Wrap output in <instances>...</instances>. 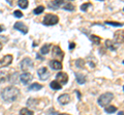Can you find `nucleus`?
Returning a JSON list of instances; mask_svg holds the SVG:
<instances>
[{"label": "nucleus", "mask_w": 124, "mask_h": 115, "mask_svg": "<svg viewBox=\"0 0 124 115\" xmlns=\"http://www.w3.org/2000/svg\"><path fill=\"white\" fill-rule=\"evenodd\" d=\"M20 95V90L16 86H6L1 93V97L5 102H14Z\"/></svg>", "instance_id": "nucleus-1"}, {"label": "nucleus", "mask_w": 124, "mask_h": 115, "mask_svg": "<svg viewBox=\"0 0 124 115\" xmlns=\"http://www.w3.org/2000/svg\"><path fill=\"white\" fill-rule=\"evenodd\" d=\"M113 99H114V95L112 94V93H104V94H102V95L98 98L97 102H98L99 106H101V107H107V106H108V104H110L111 101H112Z\"/></svg>", "instance_id": "nucleus-2"}, {"label": "nucleus", "mask_w": 124, "mask_h": 115, "mask_svg": "<svg viewBox=\"0 0 124 115\" xmlns=\"http://www.w3.org/2000/svg\"><path fill=\"white\" fill-rule=\"evenodd\" d=\"M58 22H59V18L57 16L53 13H46L44 18V20H42V24L45 26H53V25H56Z\"/></svg>", "instance_id": "nucleus-3"}, {"label": "nucleus", "mask_w": 124, "mask_h": 115, "mask_svg": "<svg viewBox=\"0 0 124 115\" xmlns=\"http://www.w3.org/2000/svg\"><path fill=\"white\" fill-rule=\"evenodd\" d=\"M20 67H21V69L24 72L29 71V69H32L33 68V62H32V60H31L30 58H25V59L20 63Z\"/></svg>", "instance_id": "nucleus-4"}, {"label": "nucleus", "mask_w": 124, "mask_h": 115, "mask_svg": "<svg viewBox=\"0 0 124 115\" xmlns=\"http://www.w3.org/2000/svg\"><path fill=\"white\" fill-rule=\"evenodd\" d=\"M52 56L54 59H58V61H59V60L63 59L64 52L62 51V49L58 46V45H55V46H53V48H52Z\"/></svg>", "instance_id": "nucleus-5"}, {"label": "nucleus", "mask_w": 124, "mask_h": 115, "mask_svg": "<svg viewBox=\"0 0 124 115\" xmlns=\"http://www.w3.org/2000/svg\"><path fill=\"white\" fill-rule=\"evenodd\" d=\"M56 81L58 83H60L61 85L62 84H66L68 81V75L65 72H59L56 75Z\"/></svg>", "instance_id": "nucleus-6"}, {"label": "nucleus", "mask_w": 124, "mask_h": 115, "mask_svg": "<svg viewBox=\"0 0 124 115\" xmlns=\"http://www.w3.org/2000/svg\"><path fill=\"white\" fill-rule=\"evenodd\" d=\"M37 74H38V77H39L40 80H46L50 77V72L46 67H41L38 69Z\"/></svg>", "instance_id": "nucleus-7"}, {"label": "nucleus", "mask_w": 124, "mask_h": 115, "mask_svg": "<svg viewBox=\"0 0 124 115\" xmlns=\"http://www.w3.org/2000/svg\"><path fill=\"white\" fill-rule=\"evenodd\" d=\"M13 56L11 55H6L2 58V59H0V68L2 67H7L9 66V65L13 63Z\"/></svg>", "instance_id": "nucleus-8"}, {"label": "nucleus", "mask_w": 124, "mask_h": 115, "mask_svg": "<svg viewBox=\"0 0 124 115\" xmlns=\"http://www.w3.org/2000/svg\"><path fill=\"white\" fill-rule=\"evenodd\" d=\"M114 41H115V43H117V44L124 43V30H119V31L115 32Z\"/></svg>", "instance_id": "nucleus-9"}, {"label": "nucleus", "mask_w": 124, "mask_h": 115, "mask_svg": "<svg viewBox=\"0 0 124 115\" xmlns=\"http://www.w3.org/2000/svg\"><path fill=\"white\" fill-rule=\"evenodd\" d=\"M14 28L16 30H18V31H20L22 34H27L28 33V27H27L24 23H22V22H17V23H15V25H14Z\"/></svg>", "instance_id": "nucleus-10"}, {"label": "nucleus", "mask_w": 124, "mask_h": 115, "mask_svg": "<svg viewBox=\"0 0 124 115\" xmlns=\"http://www.w3.org/2000/svg\"><path fill=\"white\" fill-rule=\"evenodd\" d=\"M33 79V76L31 73H29V72H24V73H22L20 75V80H21V82L23 84H28L31 80Z\"/></svg>", "instance_id": "nucleus-11"}, {"label": "nucleus", "mask_w": 124, "mask_h": 115, "mask_svg": "<svg viewBox=\"0 0 124 115\" xmlns=\"http://www.w3.org/2000/svg\"><path fill=\"white\" fill-rule=\"evenodd\" d=\"M63 1L62 0H55V1H49L48 2V6L51 9H58L60 6L63 5Z\"/></svg>", "instance_id": "nucleus-12"}, {"label": "nucleus", "mask_w": 124, "mask_h": 115, "mask_svg": "<svg viewBox=\"0 0 124 115\" xmlns=\"http://www.w3.org/2000/svg\"><path fill=\"white\" fill-rule=\"evenodd\" d=\"M58 102L60 103L61 105H67L69 102H70V96L68 94H63L61 95L59 98H58Z\"/></svg>", "instance_id": "nucleus-13"}, {"label": "nucleus", "mask_w": 124, "mask_h": 115, "mask_svg": "<svg viewBox=\"0 0 124 115\" xmlns=\"http://www.w3.org/2000/svg\"><path fill=\"white\" fill-rule=\"evenodd\" d=\"M50 67H51L53 70H61L62 69V63L60 62V61H58V60H52V61H50Z\"/></svg>", "instance_id": "nucleus-14"}, {"label": "nucleus", "mask_w": 124, "mask_h": 115, "mask_svg": "<svg viewBox=\"0 0 124 115\" xmlns=\"http://www.w3.org/2000/svg\"><path fill=\"white\" fill-rule=\"evenodd\" d=\"M106 46H107L108 49H110V51H115L116 49H117L118 44L115 43V42H113V41H111L110 39H107V40H106Z\"/></svg>", "instance_id": "nucleus-15"}, {"label": "nucleus", "mask_w": 124, "mask_h": 115, "mask_svg": "<svg viewBox=\"0 0 124 115\" xmlns=\"http://www.w3.org/2000/svg\"><path fill=\"white\" fill-rule=\"evenodd\" d=\"M76 79L79 84H84L86 82V76L81 73H76Z\"/></svg>", "instance_id": "nucleus-16"}, {"label": "nucleus", "mask_w": 124, "mask_h": 115, "mask_svg": "<svg viewBox=\"0 0 124 115\" xmlns=\"http://www.w3.org/2000/svg\"><path fill=\"white\" fill-rule=\"evenodd\" d=\"M42 89V85H40V84H38V83H32L31 85H29L28 87V90L30 91H32V90H39Z\"/></svg>", "instance_id": "nucleus-17"}, {"label": "nucleus", "mask_w": 124, "mask_h": 115, "mask_svg": "<svg viewBox=\"0 0 124 115\" xmlns=\"http://www.w3.org/2000/svg\"><path fill=\"white\" fill-rule=\"evenodd\" d=\"M50 48H51V44H49V43L42 45V47L40 48V53L41 55H46V53H49Z\"/></svg>", "instance_id": "nucleus-18"}, {"label": "nucleus", "mask_w": 124, "mask_h": 115, "mask_svg": "<svg viewBox=\"0 0 124 115\" xmlns=\"http://www.w3.org/2000/svg\"><path fill=\"white\" fill-rule=\"evenodd\" d=\"M50 87H51L52 89L58 90V89H62V85H61L60 83H58L56 80H55V81H52L51 83H50Z\"/></svg>", "instance_id": "nucleus-19"}, {"label": "nucleus", "mask_w": 124, "mask_h": 115, "mask_svg": "<svg viewBox=\"0 0 124 115\" xmlns=\"http://www.w3.org/2000/svg\"><path fill=\"white\" fill-rule=\"evenodd\" d=\"M63 9L65 10H68V11H73L75 10V5L70 2H66L63 4Z\"/></svg>", "instance_id": "nucleus-20"}, {"label": "nucleus", "mask_w": 124, "mask_h": 115, "mask_svg": "<svg viewBox=\"0 0 124 115\" xmlns=\"http://www.w3.org/2000/svg\"><path fill=\"white\" fill-rule=\"evenodd\" d=\"M20 115H34V113L28 108H22L20 111Z\"/></svg>", "instance_id": "nucleus-21"}, {"label": "nucleus", "mask_w": 124, "mask_h": 115, "mask_svg": "<svg viewBox=\"0 0 124 115\" xmlns=\"http://www.w3.org/2000/svg\"><path fill=\"white\" fill-rule=\"evenodd\" d=\"M89 38H90V40H91L94 44H96V45H98V44L100 43V41H101V39H100L98 36H95V35H91Z\"/></svg>", "instance_id": "nucleus-22"}, {"label": "nucleus", "mask_w": 124, "mask_h": 115, "mask_svg": "<svg viewBox=\"0 0 124 115\" xmlns=\"http://www.w3.org/2000/svg\"><path fill=\"white\" fill-rule=\"evenodd\" d=\"M104 111H106L107 113H115L116 111H117V108H116L115 106H107L106 108H104Z\"/></svg>", "instance_id": "nucleus-23"}, {"label": "nucleus", "mask_w": 124, "mask_h": 115, "mask_svg": "<svg viewBox=\"0 0 124 115\" xmlns=\"http://www.w3.org/2000/svg\"><path fill=\"white\" fill-rule=\"evenodd\" d=\"M18 5L20 6L21 8L25 9V8H27V6H28V1H27V0H20V1L18 2Z\"/></svg>", "instance_id": "nucleus-24"}, {"label": "nucleus", "mask_w": 124, "mask_h": 115, "mask_svg": "<svg viewBox=\"0 0 124 115\" xmlns=\"http://www.w3.org/2000/svg\"><path fill=\"white\" fill-rule=\"evenodd\" d=\"M44 10H45V6L39 5L33 10V13H34V14H40L41 13H44Z\"/></svg>", "instance_id": "nucleus-25"}, {"label": "nucleus", "mask_w": 124, "mask_h": 115, "mask_svg": "<svg viewBox=\"0 0 124 115\" xmlns=\"http://www.w3.org/2000/svg\"><path fill=\"white\" fill-rule=\"evenodd\" d=\"M84 64H85V62L82 59H79V60L76 61V66L78 68H84Z\"/></svg>", "instance_id": "nucleus-26"}, {"label": "nucleus", "mask_w": 124, "mask_h": 115, "mask_svg": "<svg viewBox=\"0 0 124 115\" xmlns=\"http://www.w3.org/2000/svg\"><path fill=\"white\" fill-rule=\"evenodd\" d=\"M17 77H18V73H14L9 76V81L11 83H16L17 82Z\"/></svg>", "instance_id": "nucleus-27"}, {"label": "nucleus", "mask_w": 124, "mask_h": 115, "mask_svg": "<svg viewBox=\"0 0 124 115\" xmlns=\"http://www.w3.org/2000/svg\"><path fill=\"white\" fill-rule=\"evenodd\" d=\"M106 24H107V25L114 26V27H121V26H123L121 23H118V22H108V21H107V22H106Z\"/></svg>", "instance_id": "nucleus-28"}, {"label": "nucleus", "mask_w": 124, "mask_h": 115, "mask_svg": "<svg viewBox=\"0 0 124 115\" xmlns=\"http://www.w3.org/2000/svg\"><path fill=\"white\" fill-rule=\"evenodd\" d=\"M89 6H91V3H83L82 5H81V10L82 11H87V9H88V7Z\"/></svg>", "instance_id": "nucleus-29"}, {"label": "nucleus", "mask_w": 124, "mask_h": 115, "mask_svg": "<svg viewBox=\"0 0 124 115\" xmlns=\"http://www.w3.org/2000/svg\"><path fill=\"white\" fill-rule=\"evenodd\" d=\"M14 16L16 18H22L23 17V13H22V11H20V10H15L14 11Z\"/></svg>", "instance_id": "nucleus-30"}, {"label": "nucleus", "mask_w": 124, "mask_h": 115, "mask_svg": "<svg viewBox=\"0 0 124 115\" xmlns=\"http://www.w3.org/2000/svg\"><path fill=\"white\" fill-rule=\"evenodd\" d=\"M75 47H76V43H75V42H70V43H69V45H68V48L70 49V51H72V49L75 48Z\"/></svg>", "instance_id": "nucleus-31"}, {"label": "nucleus", "mask_w": 124, "mask_h": 115, "mask_svg": "<svg viewBox=\"0 0 124 115\" xmlns=\"http://www.w3.org/2000/svg\"><path fill=\"white\" fill-rule=\"evenodd\" d=\"M75 91H76V94L78 95V98H79V100H80L81 99V93H80L79 90H75Z\"/></svg>", "instance_id": "nucleus-32"}, {"label": "nucleus", "mask_w": 124, "mask_h": 115, "mask_svg": "<svg viewBox=\"0 0 124 115\" xmlns=\"http://www.w3.org/2000/svg\"><path fill=\"white\" fill-rule=\"evenodd\" d=\"M4 30H5L4 27H3V26H0V33L3 32V31H4Z\"/></svg>", "instance_id": "nucleus-33"}, {"label": "nucleus", "mask_w": 124, "mask_h": 115, "mask_svg": "<svg viewBox=\"0 0 124 115\" xmlns=\"http://www.w3.org/2000/svg\"><path fill=\"white\" fill-rule=\"evenodd\" d=\"M54 115H69V114H66V113H55Z\"/></svg>", "instance_id": "nucleus-34"}, {"label": "nucleus", "mask_w": 124, "mask_h": 115, "mask_svg": "<svg viewBox=\"0 0 124 115\" xmlns=\"http://www.w3.org/2000/svg\"><path fill=\"white\" fill-rule=\"evenodd\" d=\"M36 58H37V59H39V60H41V61L44 60V59H42V58H41V57H40L39 55H36Z\"/></svg>", "instance_id": "nucleus-35"}, {"label": "nucleus", "mask_w": 124, "mask_h": 115, "mask_svg": "<svg viewBox=\"0 0 124 115\" xmlns=\"http://www.w3.org/2000/svg\"><path fill=\"white\" fill-rule=\"evenodd\" d=\"M118 115H124V112L123 111H120V112L118 113Z\"/></svg>", "instance_id": "nucleus-36"}, {"label": "nucleus", "mask_w": 124, "mask_h": 115, "mask_svg": "<svg viewBox=\"0 0 124 115\" xmlns=\"http://www.w3.org/2000/svg\"><path fill=\"white\" fill-rule=\"evenodd\" d=\"M2 47H3V44H2V43H0V51L2 49Z\"/></svg>", "instance_id": "nucleus-37"}, {"label": "nucleus", "mask_w": 124, "mask_h": 115, "mask_svg": "<svg viewBox=\"0 0 124 115\" xmlns=\"http://www.w3.org/2000/svg\"><path fill=\"white\" fill-rule=\"evenodd\" d=\"M123 65H124V61H123Z\"/></svg>", "instance_id": "nucleus-38"}, {"label": "nucleus", "mask_w": 124, "mask_h": 115, "mask_svg": "<svg viewBox=\"0 0 124 115\" xmlns=\"http://www.w3.org/2000/svg\"><path fill=\"white\" fill-rule=\"evenodd\" d=\"M123 90H124V86H123Z\"/></svg>", "instance_id": "nucleus-39"}, {"label": "nucleus", "mask_w": 124, "mask_h": 115, "mask_svg": "<svg viewBox=\"0 0 124 115\" xmlns=\"http://www.w3.org/2000/svg\"><path fill=\"white\" fill-rule=\"evenodd\" d=\"M123 11H124V8H123Z\"/></svg>", "instance_id": "nucleus-40"}]
</instances>
